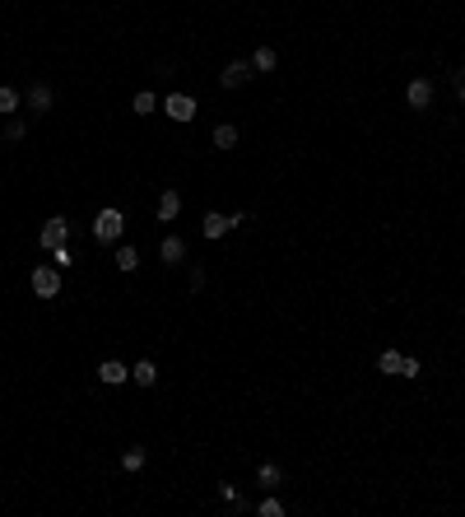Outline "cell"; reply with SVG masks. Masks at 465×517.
I'll list each match as a JSON object with an SVG mask.
<instances>
[{"instance_id":"cell-13","label":"cell","mask_w":465,"mask_h":517,"mask_svg":"<svg viewBox=\"0 0 465 517\" xmlns=\"http://www.w3.org/2000/svg\"><path fill=\"white\" fill-rule=\"evenodd\" d=\"M182 257H187V243H182V238H163V261L167 266H177Z\"/></svg>"},{"instance_id":"cell-23","label":"cell","mask_w":465,"mask_h":517,"mask_svg":"<svg viewBox=\"0 0 465 517\" xmlns=\"http://www.w3.org/2000/svg\"><path fill=\"white\" fill-rule=\"evenodd\" d=\"M461 103H465V84H461Z\"/></svg>"},{"instance_id":"cell-9","label":"cell","mask_w":465,"mask_h":517,"mask_svg":"<svg viewBox=\"0 0 465 517\" xmlns=\"http://www.w3.org/2000/svg\"><path fill=\"white\" fill-rule=\"evenodd\" d=\"M131 378V368H122L117 359H107V364H98V383H107V387H117V383H126Z\"/></svg>"},{"instance_id":"cell-10","label":"cell","mask_w":465,"mask_h":517,"mask_svg":"<svg viewBox=\"0 0 465 517\" xmlns=\"http://www.w3.org/2000/svg\"><path fill=\"white\" fill-rule=\"evenodd\" d=\"M177 210H182V196L177 192H163V196H158V219H163V224H167V219H177Z\"/></svg>"},{"instance_id":"cell-4","label":"cell","mask_w":465,"mask_h":517,"mask_svg":"<svg viewBox=\"0 0 465 517\" xmlns=\"http://www.w3.org/2000/svg\"><path fill=\"white\" fill-rule=\"evenodd\" d=\"M163 112L172 117V122H191V117H196V98H191V93H167Z\"/></svg>"},{"instance_id":"cell-8","label":"cell","mask_w":465,"mask_h":517,"mask_svg":"<svg viewBox=\"0 0 465 517\" xmlns=\"http://www.w3.org/2000/svg\"><path fill=\"white\" fill-rule=\"evenodd\" d=\"M219 79H223V89H237V84H247V79H252V66H247V61H232Z\"/></svg>"},{"instance_id":"cell-19","label":"cell","mask_w":465,"mask_h":517,"mask_svg":"<svg viewBox=\"0 0 465 517\" xmlns=\"http://www.w3.org/2000/svg\"><path fill=\"white\" fill-rule=\"evenodd\" d=\"M117 266H122V270H135V266H140V252H135V248H117Z\"/></svg>"},{"instance_id":"cell-1","label":"cell","mask_w":465,"mask_h":517,"mask_svg":"<svg viewBox=\"0 0 465 517\" xmlns=\"http://www.w3.org/2000/svg\"><path fill=\"white\" fill-rule=\"evenodd\" d=\"M66 238H70V219L66 214H52L42 224V233H37V243H42L47 252H56V248H66Z\"/></svg>"},{"instance_id":"cell-22","label":"cell","mask_w":465,"mask_h":517,"mask_svg":"<svg viewBox=\"0 0 465 517\" xmlns=\"http://www.w3.org/2000/svg\"><path fill=\"white\" fill-rule=\"evenodd\" d=\"M219 494H223V504H232V508H242V494H237V489H232V484H223Z\"/></svg>"},{"instance_id":"cell-3","label":"cell","mask_w":465,"mask_h":517,"mask_svg":"<svg viewBox=\"0 0 465 517\" xmlns=\"http://www.w3.org/2000/svg\"><path fill=\"white\" fill-rule=\"evenodd\" d=\"M28 284H33L37 298H56V294H61V275H56V266H37Z\"/></svg>"},{"instance_id":"cell-6","label":"cell","mask_w":465,"mask_h":517,"mask_svg":"<svg viewBox=\"0 0 465 517\" xmlns=\"http://www.w3.org/2000/svg\"><path fill=\"white\" fill-rule=\"evenodd\" d=\"M405 98H410V108H419V112H423V108L432 103V79H414L410 89H405Z\"/></svg>"},{"instance_id":"cell-11","label":"cell","mask_w":465,"mask_h":517,"mask_svg":"<svg viewBox=\"0 0 465 517\" xmlns=\"http://www.w3.org/2000/svg\"><path fill=\"white\" fill-rule=\"evenodd\" d=\"M131 378H135V383H140V387H154V383H158V368H154V364H149V359H140V364H135V368H131Z\"/></svg>"},{"instance_id":"cell-7","label":"cell","mask_w":465,"mask_h":517,"mask_svg":"<svg viewBox=\"0 0 465 517\" xmlns=\"http://www.w3.org/2000/svg\"><path fill=\"white\" fill-rule=\"evenodd\" d=\"M377 368L400 378V373H405V354H400V349H382V354H377Z\"/></svg>"},{"instance_id":"cell-15","label":"cell","mask_w":465,"mask_h":517,"mask_svg":"<svg viewBox=\"0 0 465 517\" xmlns=\"http://www.w3.org/2000/svg\"><path fill=\"white\" fill-rule=\"evenodd\" d=\"M131 108H135V117H149V112L158 108V98H154V93H135V103H131Z\"/></svg>"},{"instance_id":"cell-20","label":"cell","mask_w":465,"mask_h":517,"mask_svg":"<svg viewBox=\"0 0 465 517\" xmlns=\"http://www.w3.org/2000/svg\"><path fill=\"white\" fill-rule=\"evenodd\" d=\"M122 466H126V471H140V466H144V448H131L122 457Z\"/></svg>"},{"instance_id":"cell-21","label":"cell","mask_w":465,"mask_h":517,"mask_svg":"<svg viewBox=\"0 0 465 517\" xmlns=\"http://www.w3.org/2000/svg\"><path fill=\"white\" fill-rule=\"evenodd\" d=\"M14 108H19V93L5 84V89H0V112H14Z\"/></svg>"},{"instance_id":"cell-18","label":"cell","mask_w":465,"mask_h":517,"mask_svg":"<svg viewBox=\"0 0 465 517\" xmlns=\"http://www.w3.org/2000/svg\"><path fill=\"white\" fill-rule=\"evenodd\" d=\"M256 513H261V517H284V504H279L275 494H266V499H261V508H256Z\"/></svg>"},{"instance_id":"cell-16","label":"cell","mask_w":465,"mask_h":517,"mask_svg":"<svg viewBox=\"0 0 465 517\" xmlns=\"http://www.w3.org/2000/svg\"><path fill=\"white\" fill-rule=\"evenodd\" d=\"M214 145L232 149V145H237V131H232V126H214Z\"/></svg>"},{"instance_id":"cell-14","label":"cell","mask_w":465,"mask_h":517,"mask_svg":"<svg viewBox=\"0 0 465 517\" xmlns=\"http://www.w3.org/2000/svg\"><path fill=\"white\" fill-rule=\"evenodd\" d=\"M279 66V57L270 52V47H256V57H252V70H275Z\"/></svg>"},{"instance_id":"cell-12","label":"cell","mask_w":465,"mask_h":517,"mask_svg":"<svg viewBox=\"0 0 465 517\" xmlns=\"http://www.w3.org/2000/svg\"><path fill=\"white\" fill-rule=\"evenodd\" d=\"M28 108H33V112H47V108H52V89H47V84H33V89H28Z\"/></svg>"},{"instance_id":"cell-5","label":"cell","mask_w":465,"mask_h":517,"mask_svg":"<svg viewBox=\"0 0 465 517\" xmlns=\"http://www.w3.org/2000/svg\"><path fill=\"white\" fill-rule=\"evenodd\" d=\"M237 224H247L242 214H219V210H210V214H205V238H223L228 228H237Z\"/></svg>"},{"instance_id":"cell-2","label":"cell","mask_w":465,"mask_h":517,"mask_svg":"<svg viewBox=\"0 0 465 517\" xmlns=\"http://www.w3.org/2000/svg\"><path fill=\"white\" fill-rule=\"evenodd\" d=\"M122 228H126V214L122 210H102L98 219H93V238H98V243H117Z\"/></svg>"},{"instance_id":"cell-17","label":"cell","mask_w":465,"mask_h":517,"mask_svg":"<svg viewBox=\"0 0 465 517\" xmlns=\"http://www.w3.org/2000/svg\"><path fill=\"white\" fill-rule=\"evenodd\" d=\"M256 480L266 484V489H275V484H279V466H275V461H266V466L256 471Z\"/></svg>"}]
</instances>
